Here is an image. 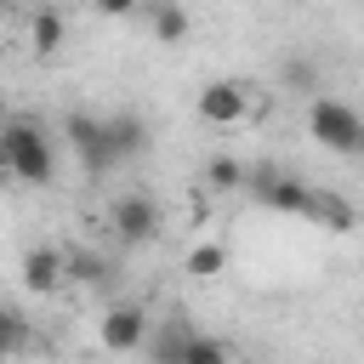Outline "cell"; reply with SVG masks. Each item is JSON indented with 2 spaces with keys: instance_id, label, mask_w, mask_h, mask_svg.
<instances>
[{
  "instance_id": "cell-1",
  "label": "cell",
  "mask_w": 364,
  "mask_h": 364,
  "mask_svg": "<svg viewBox=\"0 0 364 364\" xmlns=\"http://www.w3.org/2000/svg\"><path fill=\"white\" fill-rule=\"evenodd\" d=\"M0 171H11L17 182H51L57 154H51L46 131H40V125H28V119L0 125Z\"/></svg>"
},
{
  "instance_id": "cell-2",
  "label": "cell",
  "mask_w": 364,
  "mask_h": 364,
  "mask_svg": "<svg viewBox=\"0 0 364 364\" xmlns=\"http://www.w3.org/2000/svg\"><path fill=\"white\" fill-rule=\"evenodd\" d=\"M307 131H313L318 148H330V154H364V119H358L347 102H336V97H318V102L307 108Z\"/></svg>"
},
{
  "instance_id": "cell-3",
  "label": "cell",
  "mask_w": 364,
  "mask_h": 364,
  "mask_svg": "<svg viewBox=\"0 0 364 364\" xmlns=\"http://www.w3.org/2000/svg\"><path fill=\"white\" fill-rule=\"evenodd\" d=\"M63 131H68L74 154L85 159V171H108V165H119V148H114V136H108V119L68 114V119H63Z\"/></svg>"
},
{
  "instance_id": "cell-4",
  "label": "cell",
  "mask_w": 364,
  "mask_h": 364,
  "mask_svg": "<svg viewBox=\"0 0 364 364\" xmlns=\"http://www.w3.org/2000/svg\"><path fill=\"white\" fill-rule=\"evenodd\" d=\"M245 188L256 193V205H267V210H279V216H301L307 210V182H296V176H284V171H256V176H245Z\"/></svg>"
},
{
  "instance_id": "cell-5",
  "label": "cell",
  "mask_w": 364,
  "mask_h": 364,
  "mask_svg": "<svg viewBox=\"0 0 364 364\" xmlns=\"http://www.w3.org/2000/svg\"><path fill=\"white\" fill-rule=\"evenodd\" d=\"M97 341H102L108 353H142V341H148V313L131 307V301L108 307L102 324H97Z\"/></svg>"
},
{
  "instance_id": "cell-6",
  "label": "cell",
  "mask_w": 364,
  "mask_h": 364,
  "mask_svg": "<svg viewBox=\"0 0 364 364\" xmlns=\"http://www.w3.org/2000/svg\"><path fill=\"white\" fill-rule=\"evenodd\" d=\"M245 114H250V91L239 80H210L199 91V119L205 125H239Z\"/></svg>"
},
{
  "instance_id": "cell-7",
  "label": "cell",
  "mask_w": 364,
  "mask_h": 364,
  "mask_svg": "<svg viewBox=\"0 0 364 364\" xmlns=\"http://www.w3.org/2000/svg\"><path fill=\"white\" fill-rule=\"evenodd\" d=\"M114 233H119L125 245H154V239H159V205H154L148 193H125V199L114 205Z\"/></svg>"
},
{
  "instance_id": "cell-8",
  "label": "cell",
  "mask_w": 364,
  "mask_h": 364,
  "mask_svg": "<svg viewBox=\"0 0 364 364\" xmlns=\"http://www.w3.org/2000/svg\"><path fill=\"white\" fill-rule=\"evenodd\" d=\"M63 279H68V256H63V250H51V245H34V250L23 256V290L46 296V290H57Z\"/></svg>"
},
{
  "instance_id": "cell-9",
  "label": "cell",
  "mask_w": 364,
  "mask_h": 364,
  "mask_svg": "<svg viewBox=\"0 0 364 364\" xmlns=\"http://www.w3.org/2000/svg\"><path fill=\"white\" fill-rule=\"evenodd\" d=\"M301 216H307V222H318V228H330V233H347V228L358 222V216H353V205H347V199H336V193H324V188H318V193H307V210H301Z\"/></svg>"
},
{
  "instance_id": "cell-10",
  "label": "cell",
  "mask_w": 364,
  "mask_h": 364,
  "mask_svg": "<svg viewBox=\"0 0 364 364\" xmlns=\"http://www.w3.org/2000/svg\"><path fill=\"white\" fill-rule=\"evenodd\" d=\"M188 28H193V23H188V11H182V6H171V0H159V6H154V40H159V46H182V40H188Z\"/></svg>"
},
{
  "instance_id": "cell-11",
  "label": "cell",
  "mask_w": 364,
  "mask_h": 364,
  "mask_svg": "<svg viewBox=\"0 0 364 364\" xmlns=\"http://www.w3.org/2000/svg\"><path fill=\"white\" fill-rule=\"evenodd\" d=\"M108 136H114L119 159H131V154H142V148H148V131H142V119H131V114L108 119Z\"/></svg>"
},
{
  "instance_id": "cell-12",
  "label": "cell",
  "mask_w": 364,
  "mask_h": 364,
  "mask_svg": "<svg viewBox=\"0 0 364 364\" xmlns=\"http://www.w3.org/2000/svg\"><path fill=\"white\" fill-rule=\"evenodd\" d=\"M188 273H193V279L228 273V250H222V245H193V250H188Z\"/></svg>"
},
{
  "instance_id": "cell-13",
  "label": "cell",
  "mask_w": 364,
  "mask_h": 364,
  "mask_svg": "<svg viewBox=\"0 0 364 364\" xmlns=\"http://www.w3.org/2000/svg\"><path fill=\"white\" fill-rule=\"evenodd\" d=\"M222 358H228V341H210V336H188L176 353V364H222Z\"/></svg>"
},
{
  "instance_id": "cell-14",
  "label": "cell",
  "mask_w": 364,
  "mask_h": 364,
  "mask_svg": "<svg viewBox=\"0 0 364 364\" xmlns=\"http://www.w3.org/2000/svg\"><path fill=\"white\" fill-rule=\"evenodd\" d=\"M245 176H250V171H245L239 159H228V154H216V159L205 165V182L222 188V193H228V188H245Z\"/></svg>"
},
{
  "instance_id": "cell-15",
  "label": "cell",
  "mask_w": 364,
  "mask_h": 364,
  "mask_svg": "<svg viewBox=\"0 0 364 364\" xmlns=\"http://www.w3.org/2000/svg\"><path fill=\"white\" fill-rule=\"evenodd\" d=\"M17 347H28V318L17 307H0V353H17Z\"/></svg>"
},
{
  "instance_id": "cell-16",
  "label": "cell",
  "mask_w": 364,
  "mask_h": 364,
  "mask_svg": "<svg viewBox=\"0 0 364 364\" xmlns=\"http://www.w3.org/2000/svg\"><path fill=\"white\" fill-rule=\"evenodd\" d=\"M63 46V17L57 11H40L34 17V51H57Z\"/></svg>"
},
{
  "instance_id": "cell-17",
  "label": "cell",
  "mask_w": 364,
  "mask_h": 364,
  "mask_svg": "<svg viewBox=\"0 0 364 364\" xmlns=\"http://www.w3.org/2000/svg\"><path fill=\"white\" fill-rule=\"evenodd\" d=\"M284 85H290V91H318V68H313L307 57H290V63H284Z\"/></svg>"
},
{
  "instance_id": "cell-18",
  "label": "cell",
  "mask_w": 364,
  "mask_h": 364,
  "mask_svg": "<svg viewBox=\"0 0 364 364\" xmlns=\"http://www.w3.org/2000/svg\"><path fill=\"white\" fill-rule=\"evenodd\" d=\"M68 273L85 279V284H102V279H108V262H102V256H68Z\"/></svg>"
},
{
  "instance_id": "cell-19",
  "label": "cell",
  "mask_w": 364,
  "mask_h": 364,
  "mask_svg": "<svg viewBox=\"0 0 364 364\" xmlns=\"http://www.w3.org/2000/svg\"><path fill=\"white\" fill-rule=\"evenodd\" d=\"M102 17H125V11H136V0H91Z\"/></svg>"
},
{
  "instance_id": "cell-20",
  "label": "cell",
  "mask_w": 364,
  "mask_h": 364,
  "mask_svg": "<svg viewBox=\"0 0 364 364\" xmlns=\"http://www.w3.org/2000/svg\"><path fill=\"white\" fill-rule=\"evenodd\" d=\"M136 6H159V0H136Z\"/></svg>"
}]
</instances>
